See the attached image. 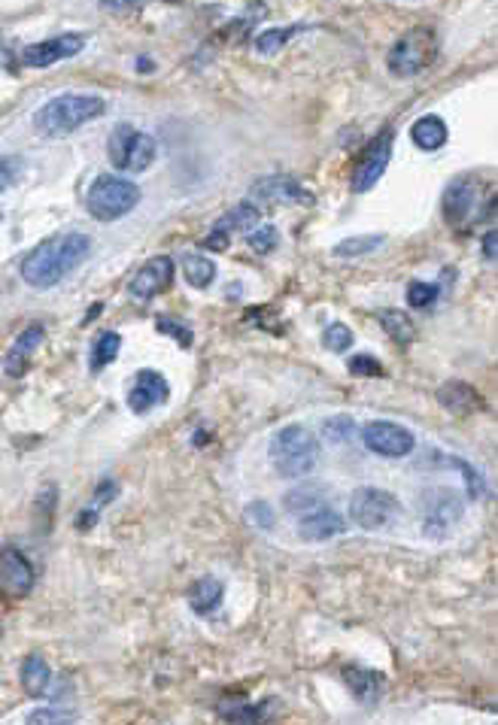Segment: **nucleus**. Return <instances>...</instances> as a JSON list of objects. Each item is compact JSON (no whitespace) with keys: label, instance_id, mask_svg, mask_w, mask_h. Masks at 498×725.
Wrapping results in <instances>:
<instances>
[{"label":"nucleus","instance_id":"nucleus-20","mask_svg":"<svg viewBox=\"0 0 498 725\" xmlns=\"http://www.w3.org/2000/svg\"><path fill=\"white\" fill-rule=\"evenodd\" d=\"M438 401H441L444 410L459 413V416H465V413H477V410L483 407L480 392H477L471 383H462V380L444 383V386L438 389Z\"/></svg>","mask_w":498,"mask_h":725},{"label":"nucleus","instance_id":"nucleus-18","mask_svg":"<svg viewBox=\"0 0 498 725\" xmlns=\"http://www.w3.org/2000/svg\"><path fill=\"white\" fill-rule=\"evenodd\" d=\"M344 531H347L344 516L335 513V510H328L325 504L316 507V510H310V513H304L301 522H298L301 540H331V537H338Z\"/></svg>","mask_w":498,"mask_h":725},{"label":"nucleus","instance_id":"nucleus-10","mask_svg":"<svg viewBox=\"0 0 498 725\" xmlns=\"http://www.w3.org/2000/svg\"><path fill=\"white\" fill-rule=\"evenodd\" d=\"M420 510H423V531L432 537H444L453 522H459L462 516V501L456 492L450 489H435V492H426L423 501H420Z\"/></svg>","mask_w":498,"mask_h":725},{"label":"nucleus","instance_id":"nucleus-6","mask_svg":"<svg viewBox=\"0 0 498 725\" xmlns=\"http://www.w3.org/2000/svg\"><path fill=\"white\" fill-rule=\"evenodd\" d=\"M435 31L432 28H413L407 31L389 52L386 64H389V73L395 76H417L423 73L432 61H435Z\"/></svg>","mask_w":498,"mask_h":725},{"label":"nucleus","instance_id":"nucleus-15","mask_svg":"<svg viewBox=\"0 0 498 725\" xmlns=\"http://www.w3.org/2000/svg\"><path fill=\"white\" fill-rule=\"evenodd\" d=\"M259 219H262V210H259L253 201H243V204H237V207H234L228 216H222V219L216 222L213 234L204 240V249H216V252H222V249L228 246V237H231L234 231H246V228H253Z\"/></svg>","mask_w":498,"mask_h":725},{"label":"nucleus","instance_id":"nucleus-4","mask_svg":"<svg viewBox=\"0 0 498 725\" xmlns=\"http://www.w3.org/2000/svg\"><path fill=\"white\" fill-rule=\"evenodd\" d=\"M137 204H140V189L131 183V179H122L113 173L98 176L86 198V210L98 222H116V219L128 216Z\"/></svg>","mask_w":498,"mask_h":725},{"label":"nucleus","instance_id":"nucleus-11","mask_svg":"<svg viewBox=\"0 0 498 725\" xmlns=\"http://www.w3.org/2000/svg\"><path fill=\"white\" fill-rule=\"evenodd\" d=\"M392 158V128L380 131L362 152L359 164H356V176H353V192H368L377 186V179L383 176L386 164Z\"/></svg>","mask_w":498,"mask_h":725},{"label":"nucleus","instance_id":"nucleus-25","mask_svg":"<svg viewBox=\"0 0 498 725\" xmlns=\"http://www.w3.org/2000/svg\"><path fill=\"white\" fill-rule=\"evenodd\" d=\"M325 498H328V492H325V489H319V486H295V489H292V492L283 498V504L289 507V513L304 516V513H310V510L322 507V504H325Z\"/></svg>","mask_w":498,"mask_h":725},{"label":"nucleus","instance_id":"nucleus-3","mask_svg":"<svg viewBox=\"0 0 498 725\" xmlns=\"http://www.w3.org/2000/svg\"><path fill=\"white\" fill-rule=\"evenodd\" d=\"M271 462L280 477H304L319 462V440L304 425H286L271 440Z\"/></svg>","mask_w":498,"mask_h":725},{"label":"nucleus","instance_id":"nucleus-29","mask_svg":"<svg viewBox=\"0 0 498 725\" xmlns=\"http://www.w3.org/2000/svg\"><path fill=\"white\" fill-rule=\"evenodd\" d=\"M116 492H119V486H116L113 480H104V483L98 486V495H95V501H92V504H86V507H82L79 519H76V528H79V531L92 528V525L98 522V513H101V507H104L107 501H113V498H116Z\"/></svg>","mask_w":498,"mask_h":725},{"label":"nucleus","instance_id":"nucleus-28","mask_svg":"<svg viewBox=\"0 0 498 725\" xmlns=\"http://www.w3.org/2000/svg\"><path fill=\"white\" fill-rule=\"evenodd\" d=\"M183 270H186V283L195 286V289H207V286H213V280H216V267H213V261L204 258V255H186Z\"/></svg>","mask_w":498,"mask_h":725},{"label":"nucleus","instance_id":"nucleus-2","mask_svg":"<svg viewBox=\"0 0 498 725\" xmlns=\"http://www.w3.org/2000/svg\"><path fill=\"white\" fill-rule=\"evenodd\" d=\"M107 110V101L98 95H58L34 113V128L43 137H67L86 122L98 119Z\"/></svg>","mask_w":498,"mask_h":725},{"label":"nucleus","instance_id":"nucleus-30","mask_svg":"<svg viewBox=\"0 0 498 725\" xmlns=\"http://www.w3.org/2000/svg\"><path fill=\"white\" fill-rule=\"evenodd\" d=\"M301 31H304V25H292V28H268V31H262V34L256 37V49L265 52V55H274V52L286 49V43H289L292 37H298Z\"/></svg>","mask_w":498,"mask_h":725},{"label":"nucleus","instance_id":"nucleus-34","mask_svg":"<svg viewBox=\"0 0 498 725\" xmlns=\"http://www.w3.org/2000/svg\"><path fill=\"white\" fill-rule=\"evenodd\" d=\"M438 301V286H432V283H410L407 286V304L413 307V310H426V307H432Z\"/></svg>","mask_w":498,"mask_h":725},{"label":"nucleus","instance_id":"nucleus-1","mask_svg":"<svg viewBox=\"0 0 498 725\" xmlns=\"http://www.w3.org/2000/svg\"><path fill=\"white\" fill-rule=\"evenodd\" d=\"M92 255V237L86 234H61L40 246H34L22 261V280L34 289H52L58 286L70 270H76L82 261Z\"/></svg>","mask_w":498,"mask_h":725},{"label":"nucleus","instance_id":"nucleus-26","mask_svg":"<svg viewBox=\"0 0 498 725\" xmlns=\"http://www.w3.org/2000/svg\"><path fill=\"white\" fill-rule=\"evenodd\" d=\"M119 349H122V337H119L116 331H104V334H98V340H95V346H92V358H89L92 371L101 374V371L110 365V361H116Z\"/></svg>","mask_w":498,"mask_h":725},{"label":"nucleus","instance_id":"nucleus-44","mask_svg":"<svg viewBox=\"0 0 498 725\" xmlns=\"http://www.w3.org/2000/svg\"><path fill=\"white\" fill-rule=\"evenodd\" d=\"M495 243H498V234L489 228L486 237H483V258H486V261H495Z\"/></svg>","mask_w":498,"mask_h":725},{"label":"nucleus","instance_id":"nucleus-41","mask_svg":"<svg viewBox=\"0 0 498 725\" xmlns=\"http://www.w3.org/2000/svg\"><path fill=\"white\" fill-rule=\"evenodd\" d=\"M249 519H256V525H265V528H274V513L268 504H249Z\"/></svg>","mask_w":498,"mask_h":725},{"label":"nucleus","instance_id":"nucleus-21","mask_svg":"<svg viewBox=\"0 0 498 725\" xmlns=\"http://www.w3.org/2000/svg\"><path fill=\"white\" fill-rule=\"evenodd\" d=\"M344 683L350 686V692L362 701V704H377L380 692H383V674L359 668V665H347L344 668Z\"/></svg>","mask_w":498,"mask_h":725},{"label":"nucleus","instance_id":"nucleus-24","mask_svg":"<svg viewBox=\"0 0 498 725\" xmlns=\"http://www.w3.org/2000/svg\"><path fill=\"white\" fill-rule=\"evenodd\" d=\"M49 683H52V671L46 665L43 656L31 653L25 662H22V686L31 698H43L49 692Z\"/></svg>","mask_w":498,"mask_h":725},{"label":"nucleus","instance_id":"nucleus-43","mask_svg":"<svg viewBox=\"0 0 498 725\" xmlns=\"http://www.w3.org/2000/svg\"><path fill=\"white\" fill-rule=\"evenodd\" d=\"M140 0H104L101 10L104 13H125V10H134Z\"/></svg>","mask_w":498,"mask_h":725},{"label":"nucleus","instance_id":"nucleus-22","mask_svg":"<svg viewBox=\"0 0 498 725\" xmlns=\"http://www.w3.org/2000/svg\"><path fill=\"white\" fill-rule=\"evenodd\" d=\"M222 595H225V589H222V583H219L216 577H201V580L192 583V589H189V604H192V610H195L198 616H210V613L219 610Z\"/></svg>","mask_w":498,"mask_h":725},{"label":"nucleus","instance_id":"nucleus-27","mask_svg":"<svg viewBox=\"0 0 498 725\" xmlns=\"http://www.w3.org/2000/svg\"><path fill=\"white\" fill-rule=\"evenodd\" d=\"M380 325H383V331L389 334V340H395V343H410L413 337H417V328H413V322H410V316L407 313H401V310H383L380 313Z\"/></svg>","mask_w":498,"mask_h":725},{"label":"nucleus","instance_id":"nucleus-5","mask_svg":"<svg viewBox=\"0 0 498 725\" xmlns=\"http://www.w3.org/2000/svg\"><path fill=\"white\" fill-rule=\"evenodd\" d=\"M155 140L143 131H137L134 125H119L113 128L110 140H107V155L110 164L116 170H128V173H140L155 161Z\"/></svg>","mask_w":498,"mask_h":725},{"label":"nucleus","instance_id":"nucleus-39","mask_svg":"<svg viewBox=\"0 0 498 725\" xmlns=\"http://www.w3.org/2000/svg\"><path fill=\"white\" fill-rule=\"evenodd\" d=\"M246 240H249V246H253L256 252H271V249L277 246L280 234H277V228H274V225H262L259 231H253V234H249Z\"/></svg>","mask_w":498,"mask_h":725},{"label":"nucleus","instance_id":"nucleus-16","mask_svg":"<svg viewBox=\"0 0 498 725\" xmlns=\"http://www.w3.org/2000/svg\"><path fill=\"white\" fill-rule=\"evenodd\" d=\"M171 398V386L158 371H140L134 377V389L128 392V407L134 413H149L152 407L164 404Z\"/></svg>","mask_w":498,"mask_h":725},{"label":"nucleus","instance_id":"nucleus-9","mask_svg":"<svg viewBox=\"0 0 498 725\" xmlns=\"http://www.w3.org/2000/svg\"><path fill=\"white\" fill-rule=\"evenodd\" d=\"M362 443L377 452V456H386V459H404L407 452H413V434L407 428H401L398 422H368L362 428Z\"/></svg>","mask_w":498,"mask_h":725},{"label":"nucleus","instance_id":"nucleus-33","mask_svg":"<svg viewBox=\"0 0 498 725\" xmlns=\"http://www.w3.org/2000/svg\"><path fill=\"white\" fill-rule=\"evenodd\" d=\"M322 346L328 352H347L353 346V331L344 325V322H335V325H328L325 334H322Z\"/></svg>","mask_w":498,"mask_h":725},{"label":"nucleus","instance_id":"nucleus-32","mask_svg":"<svg viewBox=\"0 0 498 725\" xmlns=\"http://www.w3.org/2000/svg\"><path fill=\"white\" fill-rule=\"evenodd\" d=\"M383 243L380 234H365V237H350L344 243L335 246V255L338 258H353V255H365V252H374L377 246Z\"/></svg>","mask_w":498,"mask_h":725},{"label":"nucleus","instance_id":"nucleus-42","mask_svg":"<svg viewBox=\"0 0 498 725\" xmlns=\"http://www.w3.org/2000/svg\"><path fill=\"white\" fill-rule=\"evenodd\" d=\"M70 719H73V716H67V713H55V710H46V707H43V710H34V713L28 716V722H34V725H37V722H70Z\"/></svg>","mask_w":498,"mask_h":725},{"label":"nucleus","instance_id":"nucleus-45","mask_svg":"<svg viewBox=\"0 0 498 725\" xmlns=\"http://www.w3.org/2000/svg\"><path fill=\"white\" fill-rule=\"evenodd\" d=\"M168 4H183V0H168Z\"/></svg>","mask_w":498,"mask_h":725},{"label":"nucleus","instance_id":"nucleus-36","mask_svg":"<svg viewBox=\"0 0 498 725\" xmlns=\"http://www.w3.org/2000/svg\"><path fill=\"white\" fill-rule=\"evenodd\" d=\"M155 328L158 331H164L168 337H174L183 349H189L192 346V340H195V334H192V328L189 325H183V322H177V319H171V316H161L158 322H155Z\"/></svg>","mask_w":498,"mask_h":725},{"label":"nucleus","instance_id":"nucleus-35","mask_svg":"<svg viewBox=\"0 0 498 725\" xmlns=\"http://www.w3.org/2000/svg\"><path fill=\"white\" fill-rule=\"evenodd\" d=\"M322 431H325V437H328V440L347 443V440H353V437H356V422H353L350 416H335V419H328V422L322 425Z\"/></svg>","mask_w":498,"mask_h":725},{"label":"nucleus","instance_id":"nucleus-38","mask_svg":"<svg viewBox=\"0 0 498 725\" xmlns=\"http://www.w3.org/2000/svg\"><path fill=\"white\" fill-rule=\"evenodd\" d=\"M447 462H450V468H456V471L465 477V483H468V495L477 501V498L483 495V480H480V474H477L465 459H447Z\"/></svg>","mask_w":498,"mask_h":725},{"label":"nucleus","instance_id":"nucleus-7","mask_svg":"<svg viewBox=\"0 0 498 725\" xmlns=\"http://www.w3.org/2000/svg\"><path fill=\"white\" fill-rule=\"evenodd\" d=\"M483 179L477 173L459 176L456 183L444 192V216L450 225H465L471 219H483L489 210H483Z\"/></svg>","mask_w":498,"mask_h":725},{"label":"nucleus","instance_id":"nucleus-40","mask_svg":"<svg viewBox=\"0 0 498 725\" xmlns=\"http://www.w3.org/2000/svg\"><path fill=\"white\" fill-rule=\"evenodd\" d=\"M19 176V161L16 158H0V192H7Z\"/></svg>","mask_w":498,"mask_h":725},{"label":"nucleus","instance_id":"nucleus-8","mask_svg":"<svg viewBox=\"0 0 498 725\" xmlns=\"http://www.w3.org/2000/svg\"><path fill=\"white\" fill-rule=\"evenodd\" d=\"M350 516L359 528L377 531V528H386L398 516V501H395V495L368 486L350 498Z\"/></svg>","mask_w":498,"mask_h":725},{"label":"nucleus","instance_id":"nucleus-37","mask_svg":"<svg viewBox=\"0 0 498 725\" xmlns=\"http://www.w3.org/2000/svg\"><path fill=\"white\" fill-rule=\"evenodd\" d=\"M350 374L353 377H383L386 371L374 355H356V358H350Z\"/></svg>","mask_w":498,"mask_h":725},{"label":"nucleus","instance_id":"nucleus-19","mask_svg":"<svg viewBox=\"0 0 498 725\" xmlns=\"http://www.w3.org/2000/svg\"><path fill=\"white\" fill-rule=\"evenodd\" d=\"M43 325H28L19 337H16V343L7 349V355H4V371H7V377H22L25 371H28V365H31V355L40 349V343H43Z\"/></svg>","mask_w":498,"mask_h":725},{"label":"nucleus","instance_id":"nucleus-23","mask_svg":"<svg viewBox=\"0 0 498 725\" xmlns=\"http://www.w3.org/2000/svg\"><path fill=\"white\" fill-rule=\"evenodd\" d=\"M410 137H413V143H417L423 152H438L447 143L450 131H447V125L438 116H423L420 122H413Z\"/></svg>","mask_w":498,"mask_h":725},{"label":"nucleus","instance_id":"nucleus-12","mask_svg":"<svg viewBox=\"0 0 498 725\" xmlns=\"http://www.w3.org/2000/svg\"><path fill=\"white\" fill-rule=\"evenodd\" d=\"M34 589V568L19 547L0 550V592L7 598H25Z\"/></svg>","mask_w":498,"mask_h":725},{"label":"nucleus","instance_id":"nucleus-14","mask_svg":"<svg viewBox=\"0 0 498 725\" xmlns=\"http://www.w3.org/2000/svg\"><path fill=\"white\" fill-rule=\"evenodd\" d=\"M82 46H86V37H79V34H61V37L43 40V43L25 46L22 49V64H28V67H49V64H58L64 58L79 55Z\"/></svg>","mask_w":498,"mask_h":725},{"label":"nucleus","instance_id":"nucleus-31","mask_svg":"<svg viewBox=\"0 0 498 725\" xmlns=\"http://www.w3.org/2000/svg\"><path fill=\"white\" fill-rule=\"evenodd\" d=\"M219 716L228 722H262L265 707L262 704H246V701H222Z\"/></svg>","mask_w":498,"mask_h":725},{"label":"nucleus","instance_id":"nucleus-13","mask_svg":"<svg viewBox=\"0 0 498 725\" xmlns=\"http://www.w3.org/2000/svg\"><path fill=\"white\" fill-rule=\"evenodd\" d=\"M171 283H174V261L168 255H155L134 274L128 292L137 301H149V298L161 295L164 289H171Z\"/></svg>","mask_w":498,"mask_h":725},{"label":"nucleus","instance_id":"nucleus-17","mask_svg":"<svg viewBox=\"0 0 498 725\" xmlns=\"http://www.w3.org/2000/svg\"><path fill=\"white\" fill-rule=\"evenodd\" d=\"M253 201L259 204H310L313 195L301 189L289 176H265L253 186Z\"/></svg>","mask_w":498,"mask_h":725}]
</instances>
